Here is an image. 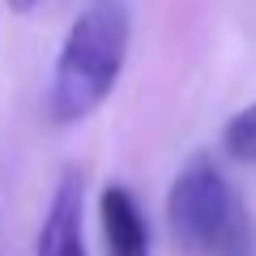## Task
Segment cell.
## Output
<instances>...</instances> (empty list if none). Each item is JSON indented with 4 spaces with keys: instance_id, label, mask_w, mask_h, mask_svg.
<instances>
[{
    "instance_id": "cell-1",
    "label": "cell",
    "mask_w": 256,
    "mask_h": 256,
    "mask_svg": "<svg viewBox=\"0 0 256 256\" xmlns=\"http://www.w3.org/2000/svg\"><path fill=\"white\" fill-rule=\"evenodd\" d=\"M132 9L128 0H90L68 26L52 68L47 116L56 124H82L102 107L128 64Z\"/></svg>"
},
{
    "instance_id": "cell-5",
    "label": "cell",
    "mask_w": 256,
    "mask_h": 256,
    "mask_svg": "<svg viewBox=\"0 0 256 256\" xmlns=\"http://www.w3.org/2000/svg\"><path fill=\"white\" fill-rule=\"evenodd\" d=\"M222 150H226L235 162L256 166V102L239 107L235 116L226 120V128H222Z\"/></svg>"
},
{
    "instance_id": "cell-4",
    "label": "cell",
    "mask_w": 256,
    "mask_h": 256,
    "mask_svg": "<svg viewBox=\"0 0 256 256\" xmlns=\"http://www.w3.org/2000/svg\"><path fill=\"white\" fill-rule=\"evenodd\" d=\"M34 256H86V230H82V180L64 175L52 192V205L38 226Z\"/></svg>"
},
{
    "instance_id": "cell-3",
    "label": "cell",
    "mask_w": 256,
    "mask_h": 256,
    "mask_svg": "<svg viewBox=\"0 0 256 256\" xmlns=\"http://www.w3.org/2000/svg\"><path fill=\"white\" fill-rule=\"evenodd\" d=\"M98 230L107 256H150V222L146 210L124 184H107L98 196Z\"/></svg>"
},
{
    "instance_id": "cell-2",
    "label": "cell",
    "mask_w": 256,
    "mask_h": 256,
    "mask_svg": "<svg viewBox=\"0 0 256 256\" xmlns=\"http://www.w3.org/2000/svg\"><path fill=\"white\" fill-rule=\"evenodd\" d=\"M166 222L188 256H252V222L235 184L210 154L184 162L166 192Z\"/></svg>"
},
{
    "instance_id": "cell-6",
    "label": "cell",
    "mask_w": 256,
    "mask_h": 256,
    "mask_svg": "<svg viewBox=\"0 0 256 256\" xmlns=\"http://www.w3.org/2000/svg\"><path fill=\"white\" fill-rule=\"evenodd\" d=\"M38 4H43V0H9V9H13V13H34Z\"/></svg>"
}]
</instances>
